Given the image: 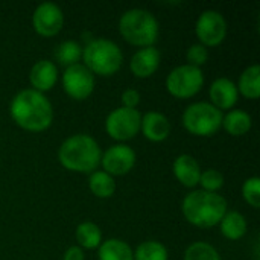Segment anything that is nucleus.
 Instances as JSON below:
<instances>
[{
	"label": "nucleus",
	"instance_id": "obj_30",
	"mask_svg": "<svg viewBox=\"0 0 260 260\" xmlns=\"http://www.w3.org/2000/svg\"><path fill=\"white\" fill-rule=\"evenodd\" d=\"M120 107H125V108H136L139 107L140 104V93L139 90L136 88H125L120 94Z\"/></svg>",
	"mask_w": 260,
	"mask_h": 260
},
{
	"label": "nucleus",
	"instance_id": "obj_28",
	"mask_svg": "<svg viewBox=\"0 0 260 260\" xmlns=\"http://www.w3.org/2000/svg\"><path fill=\"white\" fill-rule=\"evenodd\" d=\"M242 198L244 201L253 207V209H259L260 207V178L259 177H250L244 181L242 184Z\"/></svg>",
	"mask_w": 260,
	"mask_h": 260
},
{
	"label": "nucleus",
	"instance_id": "obj_13",
	"mask_svg": "<svg viewBox=\"0 0 260 260\" xmlns=\"http://www.w3.org/2000/svg\"><path fill=\"white\" fill-rule=\"evenodd\" d=\"M209 98H210L209 102L219 111L224 113V110L225 111L233 110L239 101V91L236 82L232 81L230 78L215 79L209 88Z\"/></svg>",
	"mask_w": 260,
	"mask_h": 260
},
{
	"label": "nucleus",
	"instance_id": "obj_5",
	"mask_svg": "<svg viewBox=\"0 0 260 260\" xmlns=\"http://www.w3.org/2000/svg\"><path fill=\"white\" fill-rule=\"evenodd\" d=\"M82 64L94 75L110 78L123 66V52L108 38H93L82 47Z\"/></svg>",
	"mask_w": 260,
	"mask_h": 260
},
{
	"label": "nucleus",
	"instance_id": "obj_22",
	"mask_svg": "<svg viewBox=\"0 0 260 260\" xmlns=\"http://www.w3.org/2000/svg\"><path fill=\"white\" fill-rule=\"evenodd\" d=\"M75 238L78 247L82 250H98L102 244V230L98 224L91 221H84L78 224L75 230Z\"/></svg>",
	"mask_w": 260,
	"mask_h": 260
},
{
	"label": "nucleus",
	"instance_id": "obj_8",
	"mask_svg": "<svg viewBox=\"0 0 260 260\" xmlns=\"http://www.w3.org/2000/svg\"><path fill=\"white\" fill-rule=\"evenodd\" d=\"M142 114L136 108L117 107L108 113L105 119V131L108 137L117 143H125L140 133Z\"/></svg>",
	"mask_w": 260,
	"mask_h": 260
},
{
	"label": "nucleus",
	"instance_id": "obj_1",
	"mask_svg": "<svg viewBox=\"0 0 260 260\" xmlns=\"http://www.w3.org/2000/svg\"><path fill=\"white\" fill-rule=\"evenodd\" d=\"M9 116L17 126L29 133H41L53 122V105L44 93L24 88L9 102Z\"/></svg>",
	"mask_w": 260,
	"mask_h": 260
},
{
	"label": "nucleus",
	"instance_id": "obj_2",
	"mask_svg": "<svg viewBox=\"0 0 260 260\" xmlns=\"http://www.w3.org/2000/svg\"><path fill=\"white\" fill-rule=\"evenodd\" d=\"M102 149L94 137L85 133L67 137L58 149V160L66 171L91 174L101 166Z\"/></svg>",
	"mask_w": 260,
	"mask_h": 260
},
{
	"label": "nucleus",
	"instance_id": "obj_26",
	"mask_svg": "<svg viewBox=\"0 0 260 260\" xmlns=\"http://www.w3.org/2000/svg\"><path fill=\"white\" fill-rule=\"evenodd\" d=\"M183 260H221V254L212 244L197 241L186 248Z\"/></svg>",
	"mask_w": 260,
	"mask_h": 260
},
{
	"label": "nucleus",
	"instance_id": "obj_7",
	"mask_svg": "<svg viewBox=\"0 0 260 260\" xmlns=\"http://www.w3.org/2000/svg\"><path fill=\"white\" fill-rule=\"evenodd\" d=\"M204 84L206 78L203 70L189 64H181L172 69L165 81L168 93L180 101L197 96L203 90Z\"/></svg>",
	"mask_w": 260,
	"mask_h": 260
},
{
	"label": "nucleus",
	"instance_id": "obj_25",
	"mask_svg": "<svg viewBox=\"0 0 260 260\" xmlns=\"http://www.w3.org/2000/svg\"><path fill=\"white\" fill-rule=\"evenodd\" d=\"M134 260H169V251L160 241H143L133 250Z\"/></svg>",
	"mask_w": 260,
	"mask_h": 260
},
{
	"label": "nucleus",
	"instance_id": "obj_27",
	"mask_svg": "<svg viewBox=\"0 0 260 260\" xmlns=\"http://www.w3.org/2000/svg\"><path fill=\"white\" fill-rule=\"evenodd\" d=\"M198 186H201V190L212 192V193H219V190L224 187V175L218 169L201 171Z\"/></svg>",
	"mask_w": 260,
	"mask_h": 260
},
{
	"label": "nucleus",
	"instance_id": "obj_15",
	"mask_svg": "<svg viewBox=\"0 0 260 260\" xmlns=\"http://www.w3.org/2000/svg\"><path fill=\"white\" fill-rule=\"evenodd\" d=\"M59 79V72L52 59H40L29 70L30 88L40 93L52 90Z\"/></svg>",
	"mask_w": 260,
	"mask_h": 260
},
{
	"label": "nucleus",
	"instance_id": "obj_18",
	"mask_svg": "<svg viewBox=\"0 0 260 260\" xmlns=\"http://www.w3.org/2000/svg\"><path fill=\"white\" fill-rule=\"evenodd\" d=\"M253 126V117L244 110H230L222 117V128L232 137H242L250 133Z\"/></svg>",
	"mask_w": 260,
	"mask_h": 260
},
{
	"label": "nucleus",
	"instance_id": "obj_24",
	"mask_svg": "<svg viewBox=\"0 0 260 260\" xmlns=\"http://www.w3.org/2000/svg\"><path fill=\"white\" fill-rule=\"evenodd\" d=\"M55 59L66 67L75 66L81 61L82 58V46L75 41V40H66L59 43L55 49Z\"/></svg>",
	"mask_w": 260,
	"mask_h": 260
},
{
	"label": "nucleus",
	"instance_id": "obj_19",
	"mask_svg": "<svg viewBox=\"0 0 260 260\" xmlns=\"http://www.w3.org/2000/svg\"><path fill=\"white\" fill-rule=\"evenodd\" d=\"M218 225H219L221 235L229 241H239L248 232V222H247L245 216L236 210L227 212Z\"/></svg>",
	"mask_w": 260,
	"mask_h": 260
},
{
	"label": "nucleus",
	"instance_id": "obj_21",
	"mask_svg": "<svg viewBox=\"0 0 260 260\" xmlns=\"http://www.w3.org/2000/svg\"><path fill=\"white\" fill-rule=\"evenodd\" d=\"M98 259L99 260H134L133 259V248L131 245L117 238H111L102 241L98 248Z\"/></svg>",
	"mask_w": 260,
	"mask_h": 260
},
{
	"label": "nucleus",
	"instance_id": "obj_23",
	"mask_svg": "<svg viewBox=\"0 0 260 260\" xmlns=\"http://www.w3.org/2000/svg\"><path fill=\"white\" fill-rule=\"evenodd\" d=\"M88 189L96 198L107 200L111 198L116 192V180L102 169H98L88 175Z\"/></svg>",
	"mask_w": 260,
	"mask_h": 260
},
{
	"label": "nucleus",
	"instance_id": "obj_9",
	"mask_svg": "<svg viewBox=\"0 0 260 260\" xmlns=\"http://www.w3.org/2000/svg\"><path fill=\"white\" fill-rule=\"evenodd\" d=\"M229 24L225 17L216 9L203 11L195 21V35L198 43L209 47H216L227 38Z\"/></svg>",
	"mask_w": 260,
	"mask_h": 260
},
{
	"label": "nucleus",
	"instance_id": "obj_31",
	"mask_svg": "<svg viewBox=\"0 0 260 260\" xmlns=\"http://www.w3.org/2000/svg\"><path fill=\"white\" fill-rule=\"evenodd\" d=\"M62 260H85V253L81 247L72 245L64 251Z\"/></svg>",
	"mask_w": 260,
	"mask_h": 260
},
{
	"label": "nucleus",
	"instance_id": "obj_4",
	"mask_svg": "<svg viewBox=\"0 0 260 260\" xmlns=\"http://www.w3.org/2000/svg\"><path fill=\"white\" fill-rule=\"evenodd\" d=\"M119 34L131 46L139 49L157 43L160 24L155 15L145 8H131L119 18Z\"/></svg>",
	"mask_w": 260,
	"mask_h": 260
},
{
	"label": "nucleus",
	"instance_id": "obj_17",
	"mask_svg": "<svg viewBox=\"0 0 260 260\" xmlns=\"http://www.w3.org/2000/svg\"><path fill=\"white\" fill-rule=\"evenodd\" d=\"M201 166L198 160L190 155V154H180L174 163H172V172L177 181L187 187V189H195L200 183L201 177Z\"/></svg>",
	"mask_w": 260,
	"mask_h": 260
},
{
	"label": "nucleus",
	"instance_id": "obj_3",
	"mask_svg": "<svg viewBox=\"0 0 260 260\" xmlns=\"http://www.w3.org/2000/svg\"><path fill=\"white\" fill-rule=\"evenodd\" d=\"M227 200L219 193L193 189L181 201V213L184 219L198 229H212L221 222L229 212Z\"/></svg>",
	"mask_w": 260,
	"mask_h": 260
},
{
	"label": "nucleus",
	"instance_id": "obj_20",
	"mask_svg": "<svg viewBox=\"0 0 260 260\" xmlns=\"http://www.w3.org/2000/svg\"><path fill=\"white\" fill-rule=\"evenodd\" d=\"M238 91L239 96H244L250 101H257L260 96V66L251 64L248 66L238 79Z\"/></svg>",
	"mask_w": 260,
	"mask_h": 260
},
{
	"label": "nucleus",
	"instance_id": "obj_14",
	"mask_svg": "<svg viewBox=\"0 0 260 260\" xmlns=\"http://www.w3.org/2000/svg\"><path fill=\"white\" fill-rule=\"evenodd\" d=\"M161 53L155 46L142 47L134 52L129 59V70L139 79L151 78L160 67Z\"/></svg>",
	"mask_w": 260,
	"mask_h": 260
},
{
	"label": "nucleus",
	"instance_id": "obj_6",
	"mask_svg": "<svg viewBox=\"0 0 260 260\" xmlns=\"http://www.w3.org/2000/svg\"><path fill=\"white\" fill-rule=\"evenodd\" d=\"M224 113L210 102L200 101L187 105L181 114L183 128L197 137H212L222 128Z\"/></svg>",
	"mask_w": 260,
	"mask_h": 260
},
{
	"label": "nucleus",
	"instance_id": "obj_12",
	"mask_svg": "<svg viewBox=\"0 0 260 260\" xmlns=\"http://www.w3.org/2000/svg\"><path fill=\"white\" fill-rule=\"evenodd\" d=\"M32 26L40 37L52 38L64 27V12L56 3L43 2L32 12Z\"/></svg>",
	"mask_w": 260,
	"mask_h": 260
},
{
	"label": "nucleus",
	"instance_id": "obj_29",
	"mask_svg": "<svg viewBox=\"0 0 260 260\" xmlns=\"http://www.w3.org/2000/svg\"><path fill=\"white\" fill-rule=\"evenodd\" d=\"M186 59L189 66H193V67H198L201 69L207 61H209V49L200 43H195L192 44L187 52H186Z\"/></svg>",
	"mask_w": 260,
	"mask_h": 260
},
{
	"label": "nucleus",
	"instance_id": "obj_16",
	"mask_svg": "<svg viewBox=\"0 0 260 260\" xmlns=\"http://www.w3.org/2000/svg\"><path fill=\"white\" fill-rule=\"evenodd\" d=\"M171 122L168 116H165L160 111H148L142 114V123H140V133L143 137L149 142L160 143L165 142L171 136Z\"/></svg>",
	"mask_w": 260,
	"mask_h": 260
},
{
	"label": "nucleus",
	"instance_id": "obj_11",
	"mask_svg": "<svg viewBox=\"0 0 260 260\" xmlns=\"http://www.w3.org/2000/svg\"><path fill=\"white\" fill-rule=\"evenodd\" d=\"M136 161H137L136 151L126 143H116L107 148L101 157L102 171L114 178L129 174L134 169Z\"/></svg>",
	"mask_w": 260,
	"mask_h": 260
},
{
	"label": "nucleus",
	"instance_id": "obj_10",
	"mask_svg": "<svg viewBox=\"0 0 260 260\" xmlns=\"http://www.w3.org/2000/svg\"><path fill=\"white\" fill-rule=\"evenodd\" d=\"M61 84L62 90L70 99L85 101L94 91L96 78L82 62H78L64 69L61 75Z\"/></svg>",
	"mask_w": 260,
	"mask_h": 260
}]
</instances>
